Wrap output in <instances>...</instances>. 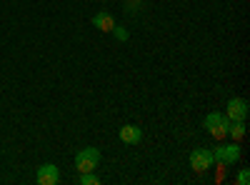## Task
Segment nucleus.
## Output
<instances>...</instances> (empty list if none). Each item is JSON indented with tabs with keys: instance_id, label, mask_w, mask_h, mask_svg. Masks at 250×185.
<instances>
[{
	"instance_id": "nucleus-12",
	"label": "nucleus",
	"mask_w": 250,
	"mask_h": 185,
	"mask_svg": "<svg viewBox=\"0 0 250 185\" xmlns=\"http://www.w3.org/2000/svg\"><path fill=\"white\" fill-rule=\"evenodd\" d=\"M235 183H238V185H248V183H250V173H248V170L243 168V170L238 173V178H235Z\"/></svg>"
},
{
	"instance_id": "nucleus-1",
	"label": "nucleus",
	"mask_w": 250,
	"mask_h": 185,
	"mask_svg": "<svg viewBox=\"0 0 250 185\" xmlns=\"http://www.w3.org/2000/svg\"><path fill=\"white\" fill-rule=\"evenodd\" d=\"M228 125H230V118H228L225 113H208L205 120H203V128L210 133L215 140L228 135Z\"/></svg>"
},
{
	"instance_id": "nucleus-8",
	"label": "nucleus",
	"mask_w": 250,
	"mask_h": 185,
	"mask_svg": "<svg viewBox=\"0 0 250 185\" xmlns=\"http://www.w3.org/2000/svg\"><path fill=\"white\" fill-rule=\"evenodd\" d=\"M93 25H95L98 30H103V33H113L115 20H113V15H110V13L100 10V13H95V15H93Z\"/></svg>"
},
{
	"instance_id": "nucleus-13",
	"label": "nucleus",
	"mask_w": 250,
	"mask_h": 185,
	"mask_svg": "<svg viewBox=\"0 0 250 185\" xmlns=\"http://www.w3.org/2000/svg\"><path fill=\"white\" fill-rule=\"evenodd\" d=\"M113 33H115V38H118V40H128V33H125L120 25H115V28H113Z\"/></svg>"
},
{
	"instance_id": "nucleus-6",
	"label": "nucleus",
	"mask_w": 250,
	"mask_h": 185,
	"mask_svg": "<svg viewBox=\"0 0 250 185\" xmlns=\"http://www.w3.org/2000/svg\"><path fill=\"white\" fill-rule=\"evenodd\" d=\"M230 120H245L248 118V100L243 98H230L228 100V113H225Z\"/></svg>"
},
{
	"instance_id": "nucleus-4",
	"label": "nucleus",
	"mask_w": 250,
	"mask_h": 185,
	"mask_svg": "<svg viewBox=\"0 0 250 185\" xmlns=\"http://www.w3.org/2000/svg\"><path fill=\"white\" fill-rule=\"evenodd\" d=\"M213 150H208V148H198V150H193L190 153V165H193V170H198V173H205L208 168H213Z\"/></svg>"
},
{
	"instance_id": "nucleus-9",
	"label": "nucleus",
	"mask_w": 250,
	"mask_h": 185,
	"mask_svg": "<svg viewBox=\"0 0 250 185\" xmlns=\"http://www.w3.org/2000/svg\"><path fill=\"white\" fill-rule=\"evenodd\" d=\"M228 135H230L235 143L245 138V120H230V125H228Z\"/></svg>"
},
{
	"instance_id": "nucleus-5",
	"label": "nucleus",
	"mask_w": 250,
	"mask_h": 185,
	"mask_svg": "<svg viewBox=\"0 0 250 185\" xmlns=\"http://www.w3.org/2000/svg\"><path fill=\"white\" fill-rule=\"evenodd\" d=\"M35 180H38L40 185H55V183L60 180L58 165H53V163H43V165L38 168V173H35Z\"/></svg>"
},
{
	"instance_id": "nucleus-11",
	"label": "nucleus",
	"mask_w": 250,
	"mask_h": 185,
	"mask_svg": "<svg viewBox=\"0 0 250 185\" xmlns=\"http://www.w3.org/2000/svg\"><path fill=\"white\" fill-rule=\"evenodd\" d=\"M140 3H143V0H125V10L135 13V10H140Z\"/></svg>"
},
{
	"instance_id": "nucleus-10",
	"label": "nucleus",
	"mask_w": 250,
	"mask_h": 185,
	"mask_svg": "<svg viewBox=\"0 0 250 185\" xmlns=\"http://www.w3.org/2000/svg\"><path fill=\"white\" fill-rule=\"evenodd\" d=\"M100 183V178L95 175V170L93 173H80V185H98Z\"/></svg>"
},
{
	"instance_id": "nucleus-2",
	"label": "nucleus",
	"mask_w": 250,
	"mask_h": 185,
	"mask_svg": "<svg viewBox=\"0 0 250 185\" xmlns=\"http://www.w3.org/2000/svg\"><path fill=\"white\" fill-rule=\"evenodd\" d=\"M100 165V150L98 148H83L75 153V170L78 173H93Z\"/></svg>"
},
{
	"instance_id": "nucleus-3",
	"label": "nucleus",
	"mask_w": 250,
	"mask_h": 185,
	"mask_svg": "<svg viewBox=\"0 0 250 185\" xmlns=\"http://www.w3.org/2000/svg\"><path fill=\"white\" fill-rule=\"evenodd\" d=\"M240 145L238 143H228V145H218L213 150V160L220 163V165H235V163L240 160Z\"/></svg>"
},
{
	"instance_id": "nucleus-7",
	"label": "nucleus",
	"mask_w": 250,
	"mask_h": 185,
	"mask_svg": "<svg viewBox=\"0 0 250 185\" xmlns=\"http://www.w3.org/2000/svg\"><path fill=\"white\" fill-rule=\"evenodd\" d=\"M118 135H120V140L125 143V145H138V143L143 140V130L138 125H130V123H128V125H123Z\"/></svg>"
}]
</instances>
